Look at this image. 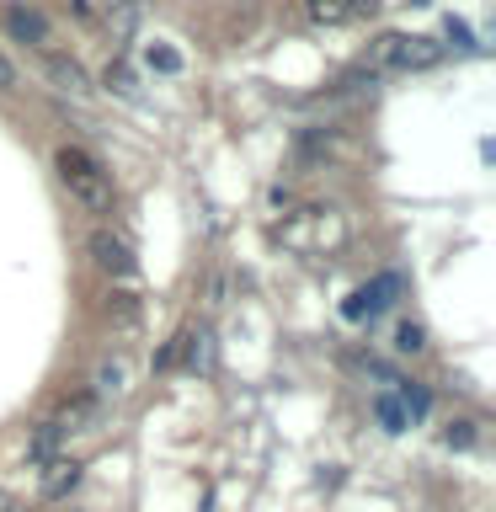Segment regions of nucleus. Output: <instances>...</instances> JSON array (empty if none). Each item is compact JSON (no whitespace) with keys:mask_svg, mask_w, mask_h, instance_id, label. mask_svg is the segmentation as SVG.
Returning <instances> with one entry per match:
<instances>
[{"mask_svg":"<svg viewBox=\"0 0 496 512\" xmlns=\"http://www.w3.org/2000/svg\"><path fill=\"white\" fill-rule=\"evenodd\" d=\"M272 235H278L288 251H299V256H326V251H336L347 240V219H342V208L304 203V208H294V214H283V224Z\"/></svg>","mask_w":496,"mask_h":512,"instance_id":"1","label":"nucleus"},{"mask_svg":"<svg viewBox=\"0 0 496 512\" xmlns=\"http://www.w3.org/2000/svg\"><path fill=\"white\" fill-rule=\"evenodd\" d=\"M54 166H59L64 192H70V198L86 208V214H107V208H112V176H107V166H102L91 150L64 144V150L54 155Z\"/></svg>","mask_w":496,"mask_h":512,"instance_id":"2","label":"nucleus"},{"mask_svg":"<svg viewBox=\"0 0 496 512\" xmlns=\"http://www.w3.org/2000/svg\"><path fill=\"white\" fill-rule=\"evenodd\" d=\"M443 48L432 38H406V32H384V38L368 43L363 70L368 75H411V70H432Z\"/></svg>","mask_w":496,"mask_h":512,"instance_id":"3","label":"nucleus"},{"mask_svg":"<svg viewBox=\"0 0 496 512\" xmlns=\"http://www.w3.org/2000/svg\"><path fill=\"white\" fill-rule=\"evenodd\" d=\"M86 251H91V262L102 267L112 283H134L139 278V262H134V251H128V240H118L112 230H96L86 240Z\"/></svg>","mask_w":496,"mask_h":512,"instance_id":"4","label":"nucleus"},{"mask_svg":"<svg viewBox=\"0 0 496 512\" xmlns=\"http://www.w3.org/2000/svg\"><path fill=\"white\" fill-rule=\"evenodd\" d=\"M102 400H91V395H75V400H64V406L48 416V427H54V438L64 443V438H86V432H96L102 427Z\"/></svg>","mask_w":496,"mask_h":512,"instance_id":"5","label":"nucleus"},{"mask_svg":"<svg viewBox=\"0 0 496 512\" xmlns=\"http://www.w3.org/2000/svg\"><path fill=\"white\" fill-rule=\"evenodd\" d=\"M128 390H134V363H128V352H107V358L91 368V400L112 406V400H123Z\"/></svg>","mask_w":496,"mask_h":512,"instance_id":"6","label":"nucleus"},{"mask_svg":"<svg viewBox=\"0 0 496 512\" xmlns=\"http://www.w3.org/2000/svg\"><path fill=\"white\" fill-rule=\"evenodd\" d=\"M0 22H6V32H11L16 43L38 48V54H48V43H54V27H48V16L32 11V6H6V11H0Z\"/></svg>","mask_w":496,"mask_h":512,"instance_id":"7","label":"nucleus"},{"mask_svg":"<svg viewBox=\"0 0 496 512\" xmlns=\"http://www.w3.org/2000/svg\"><path fill=\"white\" fill-rule=\"evenodd\" d=\"M102 315H107V326H112V331L134 336V331L144 326V299L134 294V288H112V294L102 299Z\"/></svg>","mask_w":496,"mask_h":512,"instance_id":"8","label":"nucleus"},{"mask_svg":"<svg viewBox=\"0 0 496 512\" xmlns=\"http://www.w3.org/2000/svg\"><path fill=\"white\" fill-rule=\"evenodd\" d=\"M395 294H400V283L390 278V272H384V278H374V283H363L358 294L347 299V320H368V315H379Z\"/></svg>","mask_w":496,"mask_h":512,"instance_id":"9","label":"nucleus"},{"mask_svg":"<svg viewBox=\"0 0 496 512\" xmlns=\"http://www.w3.org/2000/svg\"><path fill=\"white\" fill-rule=\"evenodd\" d=\"M48 80H54L64 96H75V102H86V96L96 91V86H91V75L80 70L70 54H48Z\"/></svg>","mask_w":496,"mask_h":512,"instance_id":"10","label":"nucleus"},{"mask_svg":"<svg viewBox=\"0 0 496 512\" xmlns=\"http://www.w3.org/2000/svg\"><path fill=\"white\" fill-rule=\"evenodd\" d=\"M96 22L112 32V43H128V38H134V27H139V0H102Z\"/></svg>","mask_w":496,"mask_h":512,"instance_id":"11","label":"nucleus"},{"mask_svg":"<svg viewBox=\"0 0 496 512\" xmlns=\"http://www.w3.org/2000/svg\"><path fill=\"white\" fill-rule=\"evenodd\" d=\"M299 6H304V22H310V27H347V22H358L352 0H299Z\"/></svg>","mask_w":496,"mask_h":512,"instance_id":"12","label":"nucleus"},{"mask_svg":"<svg viewBox=\"0 0 496 512\" xmlns=\"http://www.w3.org/2000/svg\"><path fill=\"white\" fill-rule=\"evenodd\" d=\"M144 70H155V75H182L187 70V59H182V48L176 43H144Z\"/></svg>","mask_w":496,"mask_h":512,"instance_id":"13","label":"nucleus"},{"mask_svg":"<svg viewBox=\"0 0 496 512\" xmlns=\"http://www.w3.org/2000/svg\"><path fill=\"white\" fill-rule=\"evenodd\" d=\"M80 480V464L75 459H43V496H64Z\"/></svg>","mask_w":496,"mask_h":512,"instance_id":"14","label":"nucleus"},{"mask_svg":"<svg viewBox=\"0 0 496 512\" xmlns=\"http://www.w3.org/2000/svg\"><path fill=\"white\" fill-rule=\"evenodd\" d=\"M176 358H187V368L192 374H198V368H208L214 363V347H208V331H182V352H176Z\"/></svg>","mask_w":496,"mask_h":512,"instance_id":"15","label":"nucleus"},{"mask_svg":"<svg viewBox=\"0 0 496 512\" xmlns=\"http://www.w3.org/2000/svg\"><path fill=\"white\" fill-rule=\"evenodd\" d=\"M107 91H118L123 96V102H134V96H139V86H134V70H128V64H107Z\"/></svg>","mask_w":496,"mask_h":512,"instance_id":"16","label":"nucleus"},{"mask_svg":"<svg viewBox=\"0 0 496 512\" xmlns=\"http://www.w3.org/2000/svg\"><path fill=\"white\" fill-rule=\"evenodd\" d=\"M395 347H400V352H422V347H427V331L416 326V320H400V331H395Z\"/></svg>","mask_w":496,"mask_h":512,"instance_id":"17","label":"nucleus"},{"mask_svg":"<svg viewBox=\"0 0 496 512\" xmlns=\"http://www.w3.org/2000/svg\"><path fill=\"white\" fill-rule=\"evenodd\" d=\"M443 448H475V422H448L443 427Z\"/></svg>","mask_w":496,"mask_h":512,"instance_id":"18","label":"nucleus"},{"mask_svg":"<svg viewBox=\"0 0 496 512\" xmlns=\"http://www.w3.org/2000/svg\"><path fill=\"white\" fill-rule=\"evenodd\" d=\"M374 411H379V422H384V432H400V427H406V411H400V406H395L390 395H379V400H374Z\"/></svg>","mask_w":496,"mask_h":512,"instance_id":"19","label":"nucleus"},{"mask_svg":"<svg viewBox=\"0 0 496 512\" xmlns=\"http://www.w3.org/2000/svg\"><path fill=\"white\" fill-rule=\"evenodd\" d=\"M400 400H406V411H411V416H427V395L416 390V384H400Z\"/></svg>","mask_w":496,"mask_h":512,"instance_id":"20","label":"nucleus"},{"mask_svg":"<svg viewBox=\"0 0 496 512\" xmlns=\"http://www.w3.org/2000/svg\"><path fill=\"white\" fill-rule=\"evenodd\" d=\"M70 11L80 16V22H96V11H102V0H70Z\"/></svg>","mask_w":496,"mask_h":512,"instance_id":"21","label":"nucleus"},{"mask_svg":"<svg viewBox=\"0 0 496 512\" xmlns=\"http://www.w3.org/2000/svg\"><path fill=\"white\" fill-rule=\"evenodd\" d=\"M11 86H16V70H11V59L0 54V91H11Z\"/></svg>","mask_w":496,"mask_h":512,"instance_id":"22","label":"nucleus"},{"mask_svg":"<svg viewBox=\"0 0 496 512\" xmlns=\"http://www.w3.org/2000/svg\"><path fill=\"white\" fill-rule=\"evenodd\" d=\"M352 11H358V16H374V11H379V0H352Z\"/></svg>","mask_w":496,"mask_h":512,"instance_id":"23","label":"nucleus"},{"mask_svg":"<svg viewBox=\"0 0 496 512\" xmlns=\"http://www.w3.org/2000/svg\"><path fill=\"white\" fill-rule=\"evenodd\" d=\"M0 512H22V507H16V496H11L6 486H0Z\"/></svg>","mask_w":496,"mask_h":512,"instance_id":"24","label":"nucleus"}]
</instances>
